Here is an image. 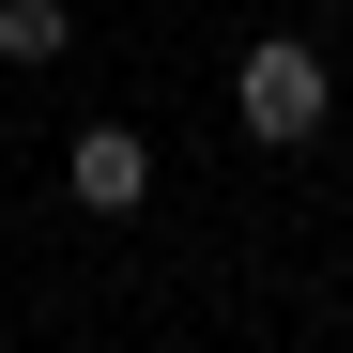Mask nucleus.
I'll return each instance as SVG.
<instances>
[{
    "label": "nucleus",
    "mask_w": 353,
    "mask_h": 353,
    "mask_svg": "<svg viewBox=\"0 0 353 353\" xmlns=\"http://www.w3.org/2000/svg\"><path fill=\"white\" fill-rule=\"evenodd\" d=\"M230 123H246L261 154H307V139L338 123V77H323V46H307V31H261L246 62H230Z\"/></svg>",
    "instance_id": "nucleus-1"
},
{
    "label": "nucleus",
    "mask_w": 353,
    "mask_h": 353,
    "mask_svg": "<svg viewBox=\"0 0 353 353\" xmlns=\"http://www.w3.org/2000/svg\"><path fill=\"white\" fill-rule=\"evenodd\" d=\"M62 200H77V215H139V200H154V139H139V123H77V139H62Z\"/></svg>",
    "instance_id": "nucleus-2"
},
{
    "label": "nucleus",
    "mask_w": 353,
    "mask_h": 353,
    "mask_svg": "<svg viewBox=\"0 0 353 353\" xmlns=\"http://www.w3.org/2000/svg\"><path fill=\"white\" fill-rule=\"evenodd\" d=\"M77 46V0H0V62H62Z\"/></svg>",
    "instance_id": "nucleus-3"
}]
</instances>
